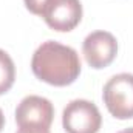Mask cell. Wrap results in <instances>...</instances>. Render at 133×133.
I'll use <instances>...</instances> for the list:
<instances>
[{
	"mask_svg": "<svg viewBox=\"0 0 133 133\" xmlns=\"http://www.w3.org/2000/svg\"><path fill=\"white\" fill-rule=\"evenodd\" d=\"M34 76L50 85H71L81 74V59L74 48L56 40H46L34 51L31 59Z\"/></svg>",
	"mask_w": 133,
	"mask_h": 133,
	"instance_id": "1",
	"label": "cell"
},
{
	"mask_svg": "<svg viewBox=\"0 0 133 133\" xmlns=\"http://www.w3.org/2000/svg\"><path fill=\"white\" fill-rule=\"evenodd\" d=\"M104 104L116 119L133 118V74L119 73L108 79L102 91Z\"/></svg>",
	"mask_w": 133,
	"mask_h": 133,
	"instance_id": "2",
	"label": "cell"
},
{
	"mask_svg": "<svg viewBox=\"0 0 133 133\" xmlns=\"http://www.w3.org/2000/svg\"><path fill=\"white\" fill-rule=\"evenodd\" d=\"M62 125L66 133H98L102 125V116L91 101L74 99L64 108Z\"/></svg>",
	"mask_w": 133,
	"mask_h": 133,
	"instance_id": "3",
	"label": "cell"
},
{
	"mask_svg": "<svg viewBox=\"0 0 133 133\" xmlns=\"http://www.w3.org/2000/svg\"><path fill=\"white\" fill-rule=\"evenodd\" d=\"M40 17L51 30L70 33L82 20L81 0H46Z\"/></svg>",
	"mask_w": 133,
	"mask_h": 133,
	"instance_id": "4",
	"label": "cell"
},
{
	"mask_svg": "<svg viewBox=\"0 0 133 133\" xmlns=\"http://www.w3.org/2000/svg\"><path fill=\"white\" fill-rule=\"evenodd\" d=\"M54 119L51 101L30 95L19 102L16 108V122L19 129H50Z\"/></svg>",
	"mask_w": 133,
	"mask_h": 133,
	"instance_id": "5",
	"label": "cell"
},
{
	"mask_svg": "<svg viewBox=\"0 0 133 133\" xmlns=\"http://www.w3.org/2000/svg\"><path fill=\"white\" fill-rule=\"evenodd\" d=\"M82 54L91 68H107L118 54V40L108 31L90 33L82 43Z\"/></svg>",
	"mask_w": 133,
	"mask_h": 133,
	"instance_id": "6",
	"label": "cell"
},
{
	"mask_svg": "<svg viewBox=\"0 0 133 133\" xmlns=\"http://www.w3.org/2000/svg\"><path fill=\"white\" fill-rule=\"evenodd\" d=\"M16 81V65L11 56L0 50V96L8 93Z\"/></svg>",
	"mask_w": 133,
	"mask_h": 133,
	"instance_id": "7",
	"label": "cell"
},
{
	"mask_svg": "<svg viewBox=\"0 0 133 133\" xmlns=\"http://www.w3.org/2000/svg\"><path fill=\"white\" fill-rule=\"evenodd\" d=\"M23 2H25L26 9H28L31 14H34V16H40L42 8H43V5H45L46 0H23Z\"/></svg>",
	"mask_w": 133,
	"mask_h": 133,
	"instance_id": "8",
	"label": "cell"
},
{
	"mask_svg": "<svg viewBox=\"0 0 133 133\" xmlns=\"http://www.w3.org/2000/svg\"><path fill=\"white\" fill-rule=\"evenodd\" d=\"M16 133H51L50 129H19Z\"/></svg>",
	"mask_w": 133,
	"mask_h": 133,
	"instance_id": "9",
	"label": "cell"
},
{
	"mask_svg": "<svg viewBox=\"0 0 133 133\" xmlns=\"http://www.w3.org/2000/svg\"><path fill=\"white\" fill-rule=\"evenodd\" d=\"M3 127H5V115H3V111L0 108V132L3 130Z\"/></svg>",
	"mask_w": 133,
	"mask_h": 133,
	"instance_id": "10",
	"label": "cell"
},
{
	"mask_svg": "<svg viewBox=\"0 0 133 133\" xmlns=\"http://www.w3.org/2000/svg\"><path fill=\"white\" fill-rule=\"evenodd\" d=\"M118 133H133V127H129V129H124V130H121V132Z\"/></svg>",
	"mask_w": 133,
	"mask_h": 133,
	"instance_id": "11",
	"label": "cell"
}]
</instances>
